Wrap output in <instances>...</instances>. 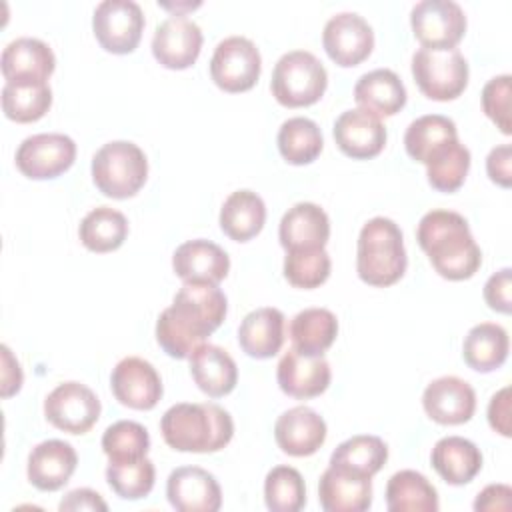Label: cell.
<instances>
[{"instance_id":"6da1fadb","label":"cell","mask_w":512,"mask_h":512,"mask_svg":"<svg viewBox=\"0 0 512 512\" xmlns=\"http://www.w3.org/2000/svg\"><path fill=\"white\" fill-rule=\"evenodd\" d=\"M226 312L228 300L216 284L184 282L174 294L172 306L162 310L156 320V340L168 356L190 358L220 328Z\"/></svg>"},{"instance_id":"7a4b0ae2","label":"cell","mask_w":512,"mask_h":512,"mask_svg":"<svg viewBox=\"0 0 512 512\" xmlns=\"http://www.w3.org/2000/svg\"><path fill=\"white\" fill-rule=\"evenodd\" d=\"M416 240L432 268L446 280H468L480 264L482 252L466 218L452 210L426 212L416 228Z\"/></svg>"},{"instance_id":"3957f363","label":"cell","mask_w":512,"mask_h":512,"mask_svg":"<svg viewBox=\"0 0 512 512\" xmlns=\"http://www.w3.org/2000/svg\"><path fill=\"white\" fill-rule=\"evenodd\" d=\"M164 442L178 452H218L234 436L232 416L214 402H180L170 406L162 420Z\"/></svg>"},{"instance_id":"277c9868","label":"cell","mask_w":512,"mask_h":512,"mask_svg":"<svg viewBox=\"0 0 512 512\" xmlns=\"http://www.w3.org/2000/svg\"><path fill=\"white\" fill-rule=\"evenodd\" d=\"M406 266L408 256L400 226L384 216L370 218L358 234V278L370 286H390L404 276Z\"/></svg>"},{"instance_id":"5b68a950","label":"cell","mask_w":512,"mask_h":512,"mask_svg":"<svg viewBox=\"0 0 512 512\" xmlns=\"http://www.w3.org/2000/svg\"><path fill=\"white\" fill-rule=\"evenodd\" d=\"M148 178V160L142 148L128 140L104 144L92 158V180L96 188L116 200L134 196Z\"/></svg>"},{"instance_id":"8992f818","label":"cell","mask_w":512,"mask_h":512,"mask_svg":"<svg viewBox=\"0 0 512 512\" xmlns=\"http://www.w3.org/2000/svg\"><path fill=\"white\" fill-rule=\"evenodd\" d=\"M328 86L324 64L308 50H292L278 58L272 70V96L286 108L316 104Z\"/></svg>"},{"instance_id":"52a82bcc","label":"cell","mask_w":512,"mask_h":512,"mask_svg":"<svg viewBox=\"0 0 512 512\" xmlns=\"http://www.w3.org/2000/svg\"><path fill=\"white\" fill-rule=\"evenodd\" d=\"M412 76L420 92L438 102L458 98L468 84V62L458 48H418Z\"/></svg>"},{"instance_id":"ba28073f","label":"cell","mask_w":512,"mask_h":512,"mask_svg":"<svg viewBox=\"0 0 512 512\" xmlns=\"http://www.w3.org/2000/svg\"><path fill=\"white\" fill-rule=\"evenodd\" d=\"M144 12L134 0H102L92 16L98 44L112 54H130L144 32Z\"/></svg>"},{"instance_id":"9c48e42d","label":"cell","mask_w":512,"mask_h":512,"mask_svg":"<svg viewBox=\"0 0 512 512\" xmlns=\"http://www.w3.org/2000/svg\"><path fill=\"white\" fill-rule=\"evenodd\" d=\"M262 70V58L256 44L244 36H228L214 48L210 58V76L224 92L250 90Z\"/></svg>"},{"instance_id":"30bf717a","label":"cell","mask_w":512,"mask_h":512,"mask_svg":"<svg viewBox=\"0 0 512 512\" xmlns=\"http://www.w3.org/2000/svg\"><path fill=\"white\" fill-rule=\"evenodd\" d=\"M76 158V142L60 132L28 136L16 150V168L32 180H50L64 174Z\"/></svg>"},{"instance_id":"8fae6325","label":"cell","mask_w":512,"mask_h":512,"mask_svg":"<svg viewBox=\"0 0 512 512\" xmlns=\"http://www.w3.org/2000/svg\"><path fill=\"white\" fill-rule=\"evenodd\" d=\"M98 396L82 382H62L44 400L46 420L68 434H86L100 418Z\"/></svg>"},{"instance_id":"7c38bea8","label":"cell","mask_w":512,"mask_h":512,"mask_svg":"<svg viewBox=\"0 0 512 512\" xmlns=\"http://www.w3.org/2000/svg\"><path fill=\"white\" fill-rule=\"evenodd\" d=\"M410 26L422 48H456L466 32V16L454 0H420Z\"/></svg>"},{"instance_id":"4fadbf2b","label":"cell","mask_w":512,"mask_h":512,"mask_svg":"<svg viewBox=\"0 0 512 512\" xmlns=\"http://www.w3.org/2000/svg\"><path fill=\"white\" fill-rule=\"evenodd\" d=\"M322 44L330 60L338 66H358L374 48V30L360 14L338 12L326 22Z\"/></svg>"},{"instance_id":"5bb4252c","label":"cell","mask_w":512,"mask_h":512,"mask_svg":"<svg viewBox=\"0 0 512 512\" xmlns=\"http://www.w3.org/2000/svg\"><path fill=\"white\" fill-rule=\"evenodd\" d=\"M202 40V30L194 20L174 14L156 26L152 54L164 68L184 70L198 60Z\"/></svg>"},{"instance_id":"9a60e30c","label":"cell","mask_w":512,"mask_h":512,"mask_svg":"<svg viewBox=\"0 0 512 512\" xmlns=\"http://www.w3.org/2000/svg\"><path fill=\"white\" fill-rule=\"evenodd\" d=\"M110 388L122 406L134 410H152L162 398L160 374L140 356H126L112 368Z\"/></svg>"},{"instance_id":"2e32d148","label":"cell","mask_w":512,"mask_h":512,"mask_svg":"<svg viewBox=\"0 0 512 512\" xmlns=\"http://www.w3.org/2000/svg\"><path fill=\"white\" fill-rule=\"evenodd\" d=\"M330 378V364L324 356H308L294 346L284 352L276 366L280 390L298 400H308L326 392Z\"/></svg>"},{"instance_id":"e0dca14e","label":"cell","mask_w":512,"mask_h":512,"mask_svg":"<svg viewBox=\"0 0 512 512\" xmlns=\"http://www.w3.org/2000/svg\"><path fill=\"white\" fill-rule=\"evenodd\" d=\"M166 496L178 512H216L222 506L220 484L200 466L172 470L166 482Z\"/></svg>"},{"instance_id":"ac0fdd59","label":"cell","mask_w":512,"mask_h":512,"mask_svg":"<svg viewBox=\"0 0 512 512\" xmlns=\"http://www.w3.org/2000/svg\"><path fill=\"white\" fill-rule=\"evenodd\" d=\"M422 406L424 412L438 424H464L474 416L476 392L458 376H442L424 388Z\"/></svg>"},{"instance_id":"d6986e66","label":"cell","mask_w":512,"mask_h":512,"mask_svg":"<svg viewBox=\"0 0 512 512\" xmlns=\"http://www.w3.org/2000/svg\"><path fill=\"white\" fill-rule=\"evenodd\" d=\"M334 140L346 156L368 160L382 152L386 144V126L378 116L362 108H352L336 118Z\"/></svg>"},{"instance_id":"ffe728a7","label":"cell","mask_w":512,"mask_h":512,"mask_svg":"<svg viewBox=\"0 0 512 512\" xmlns=\"http://www.w3.org/2000/svg\"><path fill=\"white\" fill-rule=\"evenodd\" d=\"M326 422L310 406H294L282 412L274 424L278 448L288 456H310L326 440Z\"/></svg>"},{"instance_id":"44dd1931","label":"cell","mask_w":512,"mask_h":512,"mask_svg":"<svg viewBox=\"0 0 512 512\" xmlns=\"http://www.w3.org/2000/svg\"><path fill=\"white\" fill-rule=\"evenodd\" d=\"M0 66L6 82H48L56 68V56L46 42L22 36L6 44Z\"/></svg>"},{"instance_id":"7402d4cb","label":"cell","mask_w":512,"mask_h":512,"mask_svg":"<svg viewBox=\"0 0 512 512\" xmlns=\"http://www.w3.org/2000/svg\"><path fill=\"white\" fill-rule=\"evenodd\" d=\"M78 464V454L72 444L64 440H44L28 454L26 474L34 488L42 492L60 490Z\"/></svg>"},{"instance_id":"603a6c76","label":"cell","mask_w":512,"mask_h":512,"mask_svg":"<svg viewBox=\"0 0 512 512\" xmlns=\"http://www.w3.org/2000/svg\"><path fill=\"white\" fill-rule=\"evenodd\" d=\"M172 268L184 282L218 284L228 276L230 258L218 244L196 238L180 244L174 250Z\"/></svg>"},{"instance_id":"cb8c5ba5","label":"cell","mask_w":512,"mask_h":512,"mask_svg":"<svg viewBox=\"0 0 512 512\" xmlns=\"http://www.w3.org/2000/svg\"><path fill=\"white\" fill-rule=\"evenodd\" d=\"M278 238L286 252L324 248L330 238L328 214L314 202H298L282 216Z\"/></svg>"},{"instance_id":"d4e9b609","label":"cell","mask_w":512,"mask_h":512,"mask_svg":"<svg viewBox=\"0 0 512 512\" xmlns=\"http://www.w3.org/2000/svg\"><path fill=\"white\" fill-rule=\"evenodd\" d=\"M318 500L326 512H364L372 504V480L328 466L318 482Z\"/></svg>"},{"instance_id":"484cf974","label":"cell","mask_w":512,"mask_h":512,"mask_svg":"<svg viewBox=\"0 0 512 512\" xmlns=\"http://www.w3.org/2000/svg\"><path fill=\"white\" fill-rule=\"evenodd\" d=\"M238 344L256 360L276 356L284 344V314L272 306L248 312L238 326Z\"/></svg>"},{"instance_id":"4316f807","label":"cell","mask_w":512,"mask_h":512,"mask_svg":"<svg viewBox=\"0 0 512 512\" xmlns=\"http://www.w3.org/2000/svg\"><path fill=\"white\" fill-rule=\"evenodd\" d=\"M188 360L192 380L210 398L226 396L236 388L238 368L234 358L224 348L204 342Z\"/></svg>"},{"instance_id":"83f0119b","label":"cell","mask_w":512,"mask_h":512,"mask_svg":"<svg viewBox=\"0 0 512 512\" xmlns=\"http://www.w3.org/2000/svg\"><path fill=\"white\" fill-rule=\"evenodd\" d=\"M430 462L444 482L452 486H464L472 482L480 472L482 452L468 438L446 436L434 444Z\"/></svg>"},{"instance_id":"f1b7e54d","label":"cell","mask_w":512,"mask_h":512,"mask_svg":"<svg viewBox=\"0 0 512 512\" xmlns=\"http://www.w3.org/2000/svg\"><path fill=\"white\" fill-rule=\"evenodd\" d=\"M354 100L362 110L378 118L394 116L406 104V88L396 72L376 68L358 78L354 86Z\"/></svg>"},{"instance_id":"f546056e","label":"cell","mask_w":512,"mask_h":512,"mask_svg":"<svg viewBox=\"0 0 512 512\" xmlns=\"http://www.w3.org/2000/svg\"><path fill=\"white\" fill-rule=\"evenodd\" d=\"M508 350V332L500 324L480 322L468 330L462 344V358L472 370L488 374L506 362Z\"/></svg>"},{"instance_id":"4dcf8cb0","label":"cell","mask_w":512,"mask_h":512,"mask_svg":"<svg viewBox=\"0 0 512 512\" xmlns=\"http://www.w3.org/2000/svg\"><path fill=\"white\" fill-rule=\"evenodd\" d=\"M264 222L266 204L252 190L232 192L220 208V228L228 238L236 242H248L250 238L260 234Z\"/></svg>"},{"instance_id":"1f68e13d","label":"cell","mask_w":512,"mask_h":512,"mask_svg":"<svg viewBox=\"0 0 512 512\" xmlns=\"http://www.w3.org/2000/svg\"><path fill=\"white\" fill-rule=\"evenodd\" d=\"M454 140H458V130L452 118L442 114H426L412 120L406 128L404 148L410 158L426 164Z\"/></svg>"},{"instance_id":"d6a6232c","label":"cell","mask_w":512,"mask_h":512,"mask_svg":"<svg viewBox=\"0 0 512 512\" xmlns=\"http://www.w3.org/2000/svg\"><path fill=\"white\" fill-rule=\"evenodd\" d=\"M292 346L308 356H324L338 336V320L326 308H304L290 320Z\"/></svg>"},{"instance_id":"836d02e7","label":"cell","mask_w":512,"mask_h":512,"mask_svg":"<svg viewBox=\"0 0 512 512\" xmlns=\"http://www.w3.org/2000/svg\"><path fill=\"white\" fill-rule=\"evenodd\" d=\"M386 508L390 512H436L438 492L424 474L400 470L386 484Z\"/></svg>"},{"instance_id":"e575fe53","label":"cell","mask_w":512,"mask_h":512,"mask_svg":"<svg viewBox=\"0 0 512 512\" xmlns=\"http://www.w3.org/2000/svg\"><path fill=\"white\" fill-rule=\"evenodd\" d=\"M78 236L90 252H112L124 244L128 236V220L116 208L98 206L82 218Z\"/></svg>"},{"instance_id":"d590c367","label":"cell","mask_w":512,"mask_h":512,"mask_svg":"<svg viewBox=\"0 0 512 512\" xmlns=\"http://www.w3.org/2000/svg\"><path fill=\"white\" fill-rule=\"evenodd\" d=\"M386 460L388 446L382 438L358 434L336 446V450L330 456V466L372 478L376 472H380Z\"/></svg>"},{"instance_id":"8d00e7d4","label":"cell","mask_w":512,"mask_h":512,"mask_svg":"<svg viewBox=\"0 0 512 512\" xmlns=\"http://www.w3.org/2000/svg\"><path fill=\"white\" fill-rule=\"evenodd\" d=\"M52 106V88L48 82H6L2 88L4 116L28 124L40 120Z\"/></svg>"},{"instance_id":"74e56055","label":"cell","mask_w":512,"mask_h":512,"mask_svg":"<svg viewBox=\"0 0 512 512\" xmlns=\"http://www.w3.org/2000/svg\"><path fill=\"white\" fill-rule=\"evenodd\" d=\"M276 142L282 158L294 166L314 162L324 146L318 124L304 116H294L282 122Z\"/></svg>"},{"instance_id":"f35d334b","label":"cell","mask_w":512,"mask_h":512,"mask_svg":"<svg viewBox=\"0 0 512 512\" xmlns=\"http://www.w3.org/2000/svg\"><path fill=\"white\" fill-rule=\"evenodd\" d=\"M264 502L272 512H298L306 504L302 474L292 466H274L264 480Z\"/></svg>"},{"instance_id":"ab89813d","label":"cell","mask_w":512,"mask_h":512,"mask_svg":"<svg viewBox=\"0 0 512 512\" xmlns=\"http://www.w3.org/2000/svg\"><path fill=\"white\" fill-rule=\"evenodd\" d=\"M102 450L110 462L140 460L150 450V434L134 420H118L104 430Z\"/></svg>"},{"instance_id":"60d3db41","label":"cell","mask_w":512,"mask_h":512,"mask_svg":"<svg viewBox=\"0 0 512 512\" xmlns=\"http://www.w3.org/2000/svg\"><path fill=\"white\" fill-rule=\"evenodd\" d=\"M468 170L470 150L464 144H460V140H454L426 162L428 182L438 192L458 190L464 184Z\"/></svg>"},{"instance_id":"b9f144b4","label":"cell","mask_w":512,"mask_h":512,"mask_svg":"<svg viewBox=\"0 0 512 512\" xmlns=\"http://www.w3.org/2000/svg\"><path fill=\"white\" fill-rule=\"evenodd\" d=\"M108 486L124 500H140L154 488L156 468L150 458L132 462H110L106 468Z\"/></svg>"},{"instance_id":"7bdbcfd3","label":"cell","mask_w":512,"mask_h":512,"mask_svg":"<svg viewBox=\"0 0 512 512\" xmlns=\"http://www.w3.org/2000/svg\"><path fill=\"white\" fill-rule=\"evenodd\" d=\"M330 254L324 248L288 250L284 258V278L294 288L312 290L324 284L330 276Z\"/></svg>"},{"instance_id":"ee69618b","label":"cell","mask_w":512,"mask_h":512,"mask_svg":"<svg viewBox=\"0 0 512 512\" xmlns=\"http://www.w3.org/2000/svg\"><path fill=\"white\" fill-rule=\"evenodd\" d=\"M482 110L500 128L502 134L512 132L510 124V74L494 76L482 88Z\"/></svg>"},{"instance_id":"f6af8a7d","label":"cell","mask_w":512,"mask_h":512,"mask_svg":"<svg viewBox=\"0 0 512 512\" xmlns=\"http://www.w3.org/2000/svg\"><path fill=\"white\" fill-rule=\"evenodd\" d=\"M510 290H512V270L502 268L486 280L484 300L492 310L502 312V314H510V308H512Z\"/></svg>"},{"instance_id":"bcb514c9","label":"cell","mask_w":512,"mask_h":512,"mask_svg":"<svg viewBox=\"0 0 512 512\" xmlns=\"http://www.w3.org/2000/svg\"><path fill=\"white\" fill-rule=\"evenodd\" d=\"M486 172L492 182L502 188H510L512 184V148L510 144H500L490 150L486 158Z\"/></svg>"},{"instance_id":"7dc6e473","label":"cell","mask_w":512,"mask_h":512,"mask_svg":"<svg viewBox=\"0 0 512 512\" xmlns=\"http://www.w3.org/2000/svg\"><path fill=\"white\" fill-rule=\"evenodd\" d=\"M488 424L494 432L502 434V436H510L512 428H510V388L504 386L500 388L488 404Z\"/></svg>"},{"instance_id":"c3c4849f","label":"cell","mask_w":512,"mask_h":512,"mask_svg":"<svg viewBox=\"0 0 512 512\" xmlns=\"http://www.w3.org/2000/svg\"><path fill=\"white\" fill-rule=\"evenodd\" d=\"M510 506H512V488L506 484H490L482 492H478L474 500V510L478 512L510 510Z\"/></svg>"},{"instance_id":"681fc988","label":"cell","mask_w":512,"mask_h":512,"mask_svg":"<svg viewBox=\"0 0 512 512\" xmlns=\"http://www.w3.org/2000/svg\"><path fill=\"white\" fill-rule=\"evenodd\" d=\"M62 512H76V510H100L106 512L108 504L102 500V496L90 488H76L72 492H68L58 506Z\"/></svg>"},{"instance_id":"f907efd6","label":"cell","mask_w":512,"mask_h":512,"mask_svg":"<svg viewBox=\"0 0 512 512\" xmlns=\"http://www.w3.org/2000/svg\"><path fill=\"white\" fill-rule=\"evenodd\" d=\"M2 396L8 398L12 394H16L22 386V368L18 364V360L12 356L10 348L4 344L2 346Z\"/></svg>"}]
</instances>
